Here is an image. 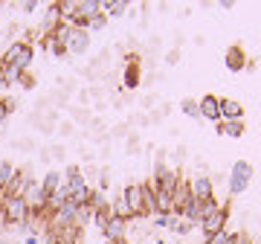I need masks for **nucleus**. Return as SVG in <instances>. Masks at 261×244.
Masks as SVG:
<instances>
[{"mask_svg": "<svg viewBox=\"0 0 261 244\" xmlns=\"http://www.w3.org/2000/svg\"><path fill=\"white\" fill-rule=\"evenodd\" d=\"M226 221H229V209L221 204V201H203V218H200V230L206 235H215L226 230Z\"/></svg>", "mask_w": 261, "mask_h": 244, "instance_id": "1", "label": "nucleus"}, {"mask_svg": "<svg viewBox=\"0 0 261 244\" xmlns=\"http://www.w3.org/2000/svg\"><path fill=\"white\" fill-rule=\"evenodd\" d=\"M32 61H35V47L27 44V41H12L9 47L3 50V56H0V64H12L18 70H23V73H27V67Z\"/></svg>", "mask_w": 261, "mask_h": 244, "instance_id": "2", "label": "nucleus"}, {"mask_svg": "<svg viewBox=\"0 0 261 244\" xmlns=\"http://www.w3.org/2000/svg\"><path fill=\"white\" fill-rule=\"evenodd\" d=\"M0 209H3L6 230H12V227H23V224H27V218L32 215L27 198H6V201L0 204Z\"/></svg>", "mask_w": 261, "mask_h": 244, "instance_id": "3", "label": "nucleus"}, {"mask_svg": "<svg viewBox=\"0 0 261 244\" xmlns=\"http://www.w3.org/2000/svg\"><path fill=\"white\" fill-rule=\"evenodd\" d=\"M180 169L177 166H171L166 160H157V166H154V178H151V186L157 189V192H174L180 183Z\"/></svg>", "mask_w": 261, "mask_h": 244, "instance_id": "4", "label": "nucleus"}, {"mask_svg": "<svg viewBox=\"0 0 261 244\" xmlns=\"http://www.w3.org/2000/svg\"><path fill=\"white\" fill-rule=\"evenodd\" d=\"M252 175H255V169L250 160H238L229 172V195H244L252 183Z\"/></svg>", "mask_w": 261, "mask_h": 244, "instance_id": "5", "label": "nucleus"}, {"mask_svg": "<svg viewBox=\"0 0 261 244\" xmlns=\"http://www.w3.org/2000/svg\"><path fill=\"white\" fill-rule=\"evenodd\" d=\"M140 85H142V76H140V56H137V53H130V56H125L122 87H128V90H137Z\"/></svg>", "mask_w": 261, "mask_h": 244, "instance_id": "6", "label": "nucleus"}, {"mask_svg": "<svg viewBox=\"0 0 261 244\" xmlns=\"http://www.w3.org/2000/svg\"><path fill=\"white\" fill-rule=\"evenodd\" d=\"M128 230H130V221H125L119 215H111L108 224L102 227V238L105 241H122V238H128Z\"/></svg>", "mask_w": 261, "mask_h": 244, "instance_id": "7", "label": "nucleus"}, {"mask_svg": "<svg viewBox=\"0 0 261 244\" xmlns=\"http://www.w3.org/2000/svg\"><path fill=\"white\" fill-rule=\"evenodd\" d=\"M189 192L195 201H212L215 198V180L209 175H197V178L189 180Z\"/></svg>", "mask_w": 261, "mask_h": 244, "instance_id": "8", "label": "nucleus"}, {"mask_svg": "<svg viewBox=\"0 0 261 244\" xmlns=\"http://www.w3.org/2000/svg\"><path fill=\"white\" fill-rule=\"evenodd\" d=\"M197 116H203V119H209V122H221V99L215 93H206V96H200V102H197Z\"/></svg>", "mask_w": 261, "mask_h": 244, "instance_id": "9", "label": "nucleus"}, {"mask_svg": "<svg viewBox=\"0 0 261 244\" xmlns=\"http://www.w3.org/2000/svg\"><path fill=\"white\" fill-rule=\"evenodd\" d=\"M102 12V0H79L75 3V15H73V23L75 27H84L90 18H96Z\"/></svg>", "mask_w": 261, "mask_h": 244, "instance_id": "10", "label": "nucleus"}, {"mask_svg": "<svg viewBox=\"0 0 261 244\" xmlns=\"http://www.w3.org/2000/svg\"><path fill=\"white\" fill-rule=\"evenodd\" d=\"M67 53H73V56H84L87 50H90V32L84 27H75L73 29V35H70V41L64 44Z\"/></svg>", "mask_w": 261, "mask_h": 244, "instance_id": "11", "label": "nucleus"}, {"mask_svg": "<svg viewBox=\"0 0 261 244\" xmlns=\"http://www.w3.org/2000/svg\"><path fill=\"white\" fill-rule=\"evenodd\" d=\"M122 195L128 201L134 218H145V209H142V183H128V186L122 189Z\"/></svg>", "mask_w": 261, "mask_h": 244, "instance_id": "12", "label": "nucleus"}, {"mask_svg": "<svg viewBox=\"0 0 261 244\" xmlns=\"http://www.w3.org/2000/svg\"><path fill=\"white\" fill-rule=\"evenodd\" d=\"M224 64H226V70H232V73H241L244 67H250V61H247V53H244V50L235 44V47L226 50Z\"/></svg>", "mask_w": 261, "mask_h": 244, "instance_id": "13", "label": "nucleus"}, {"mask_svg": "<svg viewBox=\"0 0 261 244\" xmlns=\"http://www.w3.org/2000/svg\"><path fill=\"white\" fill-rule=\"evenodd\" d=\"M177 215L189 224H200V218H203V201H195V198H189L186 204L177 209Z\"/></svg>", "mask_w": 261, "mask_h": 244, "instance_id": "14", "label": "nucleus"}, {"mask_svg": "<svg viewBox=\"0 0 261 244\" xmlns=\"http://www.w3.org/2000/svg\"><path fill=\"white\" fill-rule=\"evenodd\" d=\"M58 23H61V9H58V3H49L47 9H44V18H41V35L53 32Z\"/></svg>", "mask_w": 261, "mask_h": 244, "instance_id": "15", "label": "nucleus"}, {"mask_svg": "<svg viewBox=\"0 0 261 244\" xmlns=\"http://www.w3.org/2000/svg\"><path fill=\"white\" fill-rule=\"evenodd\" d=\"M221 119H244V105L232 96L221 99Z\"/></svg>", "mask_w": 261, "mask_h": 244, "instance_id": "16", "label": "nucleus"}, {"mask_svg": "<svg viewBox=\"0 0 261 244\" xmlns=\"http://www.w3.org/2000/svg\"><path fill=\"white\" fill-rule=\"evenodd\" d=\"M154 207H157V215H177L171 192H157L154 189Z\"/></svg>", "mask_w": 261, "mask_h": 244, "instance_id": "17", "label": "nucleus"}, {"mask_svg": "<svg viewBox=\"0 0 261 244\" xmlns=\"http://www.w3.org/2000/svg\"><path fill=\"white\" fill-rule=\"evenodd\" d=\"M38 183H41V189H44L47 195H56V192H58V186L64 183V175H61L58 169H49L47 175H44V178L38 180Z\"/></svg>", "mask_w": 261, "mask_h": 244, "instance_id": "18", "label": "nucleus"}, {"mask_svg": "<svg viewBox=\"0 0 261 244\" xmlns=\"http://www.w3.org/2000/svg\"><path fill=\"white\" fill-rule=\"evenodd\" d=\"M215 128H218V134H224V137H241V134L247 131L244 119H221Z\"/></svg>", "mask_w": 261, "mask_h": 244, "instance_id": "19", "label": "nucleus"}, {"mask_svg": "<svg viewBox=\"0 0 261 244\" xmlns=\"http://www.w3.org/2000/svg\"><path fill=\"white\" fill-rule=\"evenodd\" d=\"M111 212H113V215H119V218H125V221H134V212H130L128 201H125V195H122V189L116 192V198L111 201Z\"/></svg>", "mask_w": 261, "mask_h": 244, "instance_id": "20", "label": "nucleus"}, {"mask_svg": "<svg viewBox=\"0 0 261 244\" xmlns=\"http://www.w3.org/2000/svg\"><path fill=\"white\" fill-rule=\"evenodd\" d=\"M238 238H241V233H232V230H221V233L215 235H206L203 244H238Z\"/></svg>", "mask_w": 261, "mask_h": 244, "instance_id": "21", "label": "nucleus"}, {"mask_svg": "<svg viewBox=\"0 0 261 244\" xmlns=\"http://www.w3.org/2000/svg\"><path fill=\"white\" fill-rule=\"evenodd\" d=\"M73 29H75V23H73V20H64V18H61V23H58V27L53 29V38H56L58 44L64 47L67 41H70V35H73Z\"/></svg>", "mask_w": 261, "mask_h": 244, "instance_id": "22", "label": "nucleus"}, {"mask_svg": "<svg viewBox=\"0 0 261 244\" xmlns=\"http://www.w3.org/2000/svg\"><path fill=\"white\" fill-rule=\"evenodd\" d=\"M41 44H44V50H47L53 58H64L67 56V50L58 44L56 38H53V32H47V35H41Z\"/></svg>", "mask_w": 261, "mask_h": 244, "instance_id": "23", "label": "nucleus"}, {"mask_svg": "<svg viewBox=\"0 0 261 244\" xmlns=\"http://www.w3.org/2000/svg\"><path fill=\"white\" fill-rule=\"evenodd\" d=\"M102 12L108 15V18H119V15H125L128 12V3L125 0H102Z\"/></svg>", "mask_w": 261, "mask_h": 244, "instance_id": "24", "label": "nucleus"}, {"mask_svg": "<svg viewBox=\"0 0 261 244\" xmlns=\"http://www.w3.org/2000/svg\"><path fill=\"white\" fill-rule=\"evenodd\" d=\"M15 172H18V166L12 160H0V189L9 186V180L15 178Z\"/></svg>", "mask_w": 261, "mask_h": 244, "instance_id": "25", "label": "nucleus"}, {"mask_svg": "<svg viewBox=\"0 0 261 244\" xmlns=\"http://www.w3.org/2000/svg\"><path fill=\"white\" fill-rule=\"evenodd\" d=\"M171 198H174V209H180L183 204H186L189 198H192V192H189V180H180L177 189L171 192Z\"/></svg>", "mask_w": 261, "mask_h": 244, "instance_id": "26", "label": "nucleus"}, {"mask_svg": "<svg viewBox=\"0 0 261 244\" xmlns=\"http://www.w3.org/2000/svg\"><path fill=\"white\" fill-rule=\"evenodd\" d=\"M113 212H111V204H105V207H99V209H93V215H90V221H93L99 230H102L105 224H108V218H111Z\"/></svg>", "mask_w": 261, "mask_h": 244, "instance_id": "27", "label": "nucleus"}, {"mask_svg": "<svg viewBox=\"0 0 261 244\" xmlns=\"http://www.w3.org/2000/svg\"><path fill=\"white\" fill-rule=\"evenodd\" d=\"M105 27H108V15H105V12H99L96 18H90L87 23H84V29H87V32H90V29H105Z\"/></svg>", "mask_w": 261, "mask_h": 244, "instance_id": "28", "label": "nucleus"}, {"mask_svg": "<svg viewBox=\"0 0 261 244\" xmlns=\"http://www.w3.org/2000/svg\"><path fill=\"white\" fill-rule=\"evenodd\" d=\"M180 111L186 113V116H197V102L192 99V96H186V99L180 102Z\"/></svg>", "mask_w": 261, "mask_h": 244, "instance_id": "29", "label": "nucleus"}, {"mask_svg": "<svg viewBox=\"0 0 261 244\" xmlns=\"http://www.w3.org/2000/svg\"><path fill=\"white\" fill-rule=\"evenodd\" d=\"M75 131V122H61V125H56V134H61V137H73Z\"/></svg>", "mask_w": 261, "mask_h": 244, "instance_id": "30", "label": "nucleus"}, {"mask_svg": "<svg viewBox=\"0 0 261 244\" xmlns=\"http://www.w3.org/2000/svg\"><path fill=\"white\" fill-rule=\"evenodd\" d=\"M49 151H53V160H64L67 157V149L61 145V142H53V145H49Z\"/></svg>", "mask_w": 261, "mask_h": 244, "instance_id": "31", "label": "nucleus"}, {"mask_svg": "<svg viewBox=\"0 0 261 244\" xmlns=\"http://www.w3.org/2000/svg\"><path fill=\"white\" fill-rule=\"evenodd\" d=\"M15 149L18 151H35V140H29V137H23V140L15 142Z\"/></svg>", "mask_w": 261, "mask_h": 244, "instance_id": "32", "label": "nucleus"}, {"mask_svg": "<svg viewBox=\"0 0 261 244\" xmlns=\"http://www.w3.org/2000/svg\"><path fill=\"white\" fill-rule=\"evenodd\" d=\"M18 85H20V87H27V90H29V87H35V76L23 73V76H20V82H18Z\"/></svg>", "mask_w": 261, "mask_h": 244, "instance_id": "33", "label": "nucleus"}, {"mask_svg": "<svg viewBox=\"0 0 261 244\" xmlns=\"http://www.w3.org/2000/svg\"><path fill=\"white\" fill-rule=\"evenodd\" d=\"M154 218V227H168V218L171 215H151Z\"/></svg>", "mask_w": 261, "mask_h": 244, "instance_id": "34", "label": "nucleus"}, {"mask_svg": "<svg viewBox=\"0 0 261 244\" xmlns=\"http://www.w3.org/2000/svg\"><path fill=\"white\" fill-rule=\"evenodd\" d=\"M166 61H168V64H177V61H180V53H177V50L166 53Z\"/></svg>", "mask_w": 261, "mask_h": 244, "instance_id": "35", "label": "nucleus"}, {"mask_svg": "<svg viewBox=\"0 0 261 244\" xmlns=\"http://www.w3.org/2000/svg\"><path fill=\"white\" fill-rule=\"evenodd\" d=\"M9 116V108H6V99H0V122Z\"/></svg>", "mask_w": 261, "mask_h": 244, "instance_id": "36", "label": "nucleus"}, {"mask_svg": "<svg viewBox=\"0 0 261 244\" xmlns=\"http://www.w3.org/2000/svg\"><path fill=\"white\" fill-rule=\"evenodd\" d=\"M41 160H44V163H53V151H49V145L47 149H41Z\"/></svg>", "mask_w": 261, "mask_h": 244, "instance_id": "37", "label": "nucleus"}, {"mask_svg": "<svg viewBox=\"0 0 261 244\" xmlns=\"http://www.w3.org/2000/svg\"><path fill=\"white\" fill-rule=\"evenodd\" d=\"M35 9H38V3H35V0H29V3H23V12H29V15H32Z\"/></svg>", "mask_w": 261, "mask_h": 244, "instance_id": "38", "label": "nucleus"}, {"mask_svg": "<svg viewBox=\"0 0 261 244\" xmlns=\"http://www.w3.org/2000/svg\"><path fill=\"white\" fill-rule=\"evenodd\" d=\"M238 244H255V241H252V238H247V235H241V238H238Z\"/></svg>", "mask_w": 261, "mask_h": 244, "instance_id": "39", "label": "nucleus"}, {"mask_svg": "<svg viewBox=\"0 0 261 244\" xmlns=\"http://www.w3.org/2000/svg\"><path fill=\"white\" fill-rule=\"evenodd\" d=\"M157 244H166V241H163V238H157Z\"/></svg>", "mask_w": 261, "mask_h": 244, "instance_id": "40", "label": "nucleus"}, {"mask_svg": "<svg viewBox=\"0 0 261 244\" xmlns=\"http://www.w3.org/2000/svg\"><path fill=\"white\" fill-rule=\"evenodd\" d=\"M105 244H113V241H105Z\"/></svg>", "mask_w": 261, "mask_h": 244, "instance_id": "41", "label": "nucleus"}]
</instances>
